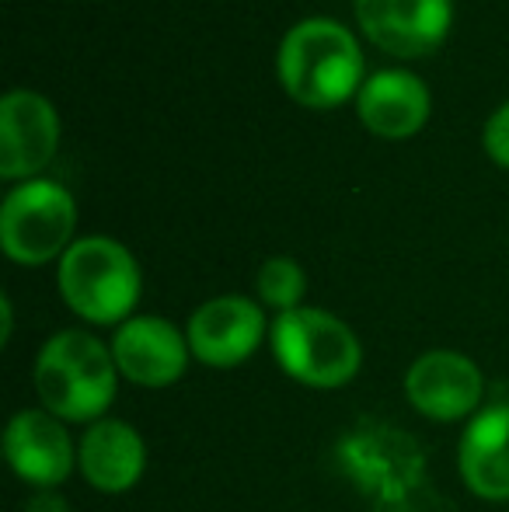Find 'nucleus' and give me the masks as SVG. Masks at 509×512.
I'll list each match as a JSON object with an SVG mask.
<instances>
[{"instance_id":"1","label":"nucleus","mask_w":509,"mask_h":512,"mask_svg":"<svg viewBox=\"0 0 509 512\" xmlns=\"http://www.w3.org/2000/svg\"><path fill=\"white\" fill-rule=\"evenodd\" d=\"M276 70L286 95L307 108H335L363 88L360 42L332 18L293 25L279 46Z\"/></svg>"},{"instance_id":"2","label":"nucleus","mask_w":509,"mask_h":512,"mask_svg":"<svg viewBox=\"0 0 509 512\" xmlns=\"http://www.w3.org/2000/svg\"><path fill=\"white\" fill-rule=\"evenodd\" d=\"M119 366L105 342L81 328L53 335L35 359L42 408L63 422H102L116 401Z\"/></svg>"},{"instance_id":"3","label":"nucleus","mask_w":509,"mask_h":512,"mask_svg":"<svg viewBox=\"0 0 509 512\" xmlns=\"http://www.w3.org/2000/svg\"><path fill=\"white\" fill-rule=\"evenodd\" d=\"M272 356L297 384L332 391L360 373L363 345L342 317L321 307H297L276 314L269 328Z\"/></svg>"},{"instance_id":"4","label":"nucleus","mask_w":509,"mask_h":512,"mask_svg":"<svg viewBox=\"0 0 509 512\" xmlns=\"http://www.w3.org/2000/svg\"><path fill=\"white\" fill-rule=\"evenodd\" d=\"M60 293L91 324H126L140 300V265L112 237H81L60 258Z\"/></svg>"},{"instance_id":"5","label":"nucleus","mask_w":509,"mask_h":512,"mask_svg":"<svg viewBox=\"0 0 509 512\" xmlns=\"http://www.w3.org/2000/svg\"><path fill=\"white\" fill-rule=\"evenodd\" d=\"M77 206L63 185L32 178L7 192L0 206V244L18 265H46L70 251Z\"/></svg>"},{"instance_id":"6","label":"nucleus","mask_w":509,"mask_h":512,"mask_svg":"<svg viewBox=\"0 0 509 512\" xmlns=\"http://www.w3.org/2000/svg\"><path fill=\"white\" fill-rule=\"evenodd\" d=\"M482 394V370L475 359L461 356V352L433 349L408 366V405L433 422H461V418L475 415V408L482 405Z\"/></svg>"},{"instance_id":"7","label":"nucleus","mask_w":509,"mask_h":512,"mask_svg":"<svg viewBox=\"0 0 509 512\" xmlns=\"http://www.w3.org/2000/svg\"><path fill=\"white\" fill-rule=\"evenodd\" d=\"M356 21L391 56H426L447 39L454 0H356Z\"/></svg>"},{"instance_id":"8","label":"nucleus","mask_w":509,"mask_h":512,"mask_svg":"<svg viewBox=\"0 0 509 512\" xmlns=\"http://www.w3.org/2000/svg\"><path fill=\"white\" fill-rule=\"evenodd\" d=\"M4 457L11 471L35 492L60 488L77 467V450L70 443L63 418L46 408H25L4 429Z\"/></svg>"},{"instance_id":"9","label":"nucleus","mask_w":509,"mask_h":512,"mask_svg":"<svg viewBox=\"0 0 509 512\" xmlns=\"http://www.w3.org/2000/svg\"><path fill=\"white\" fill-rule=\"evenodd\" d=\"M60 147L56 108L35 91H11L0 102V178L32 182Z\"/></svg>"},{"instance_id":"10","label":"nucleus","mask_w":509,"mask_h":512,"mask_svg":"<svg viewBox=\"0 0 509 512\" xmlns=\"http://www.w3.org/2000/svg\"><path fill=\"white\" fill-rule=\"evenodd\" d=\"M185 338H189V349L199 363L213 366V370H231L262 345L265 314L262 307L248 297H238V293L213 297L189 317Z\"/></svg>"},{"instance_id":"11","label":"nucleus","mask_w":509,"mask_h":512,"mask_svg":"<svg viewBox=\"0 0 509 512\" xmlns=\"http://www.w3.org/2000/svg\"><path fill=\"white\" fill-rule=\"evenodd\" d=\"M112 356H116L119 377L133 380L140 387H168L189 366V338L164 317H129L119 324L112 338Z\"/></svg>"},{"instance_id":"12","label":"nucleus","mask_w":509,"mask_h":512,"mask_svg":"<svg viewBox=\"0 0 509 512\" xmlns=\"http://www.w3.org/2000/svg\"><path fill=\"white\" fill-rule=\"evenodd\" d=\"M77 467L95 492L123 495L147 471V443L129 422L102 418L84 429L77 443Z\"/></svg>"},{"instance_id":"13","label":"nucleus","mask_w":509,"mask_h":512,"mask_svg":"<svg viewBox=\"0 0 509 512\" xmlns=\"http://www.w3.org/2000/svg\"><path fill=\"white\" fill-rule=\"evenodd\" d=\"M356 112L381 140H408L429 119V88L408 70H381L363 81Z\"/></svg>"},{"instance_id":"14","label":"nucleus","mask_w":509,"mask_h":512,"mask_svg":"<svg viewBox=\"0 0 509 512\" xmlns=\"http://www.w3.org/2000/svg\"><path fill=\"white\" fill-rule=\"evenodd\" d=\"M457 467L478 499H509V405H492L471 418L457 446Z\"/></svg>"},{"instance_id":"15","label":"nucleus","mask_w":509,"mask_h":512,"mask_svg":"<svg viewBox=\"0 0 509 512\" xmlns=\"http://www.w3.org/2000/svg\"><path fill=\"white\" fill-rule=\"evenodd\" d=\"M307 290V276L293 258H269L258 269V297L262 304H269L272 310L286 314V310H297Z\"/></svg>"},{"instance_id":"16","label":"nucleus","mask_w":509,"mask_h":512,"mask_svg":"<svg viewBox=\"0 0 509 512\" xmlns=\"http://www.w3.org/2000/svg\"><path fill=\"white\" fill-rule=\"evenodd\" d=\"M485 150L499 168H509V102L499 105L485 122Z\"/></svg>"},{"instance_id":"17","label":"nucleus","mask_w":509,"mask_h":512,"mask_svg":"<svg viewBox=\"0 0 509 512\" xmlns=\"http://www.w3.org/2000/svg\"><path fill=\"white\" fill-rule=\"evenodd\" d=\"M25 512H67V502L56 495V488H42V492H35L28 499Z\"/></svg>"},{"instance_id":"18","label":"nucleus","mask_w":509,"mask_h":512,"mask_svg":"<svg viewBox=\"0 0 509 512\" xmlns=\"http://www.w3.org/2000/svg\"><path fill=\"white\" fill-rule=\"evenodd\" d=\"M0 314H4V345L11 338V297H0Z\"/></svg>"}]
</instances>
